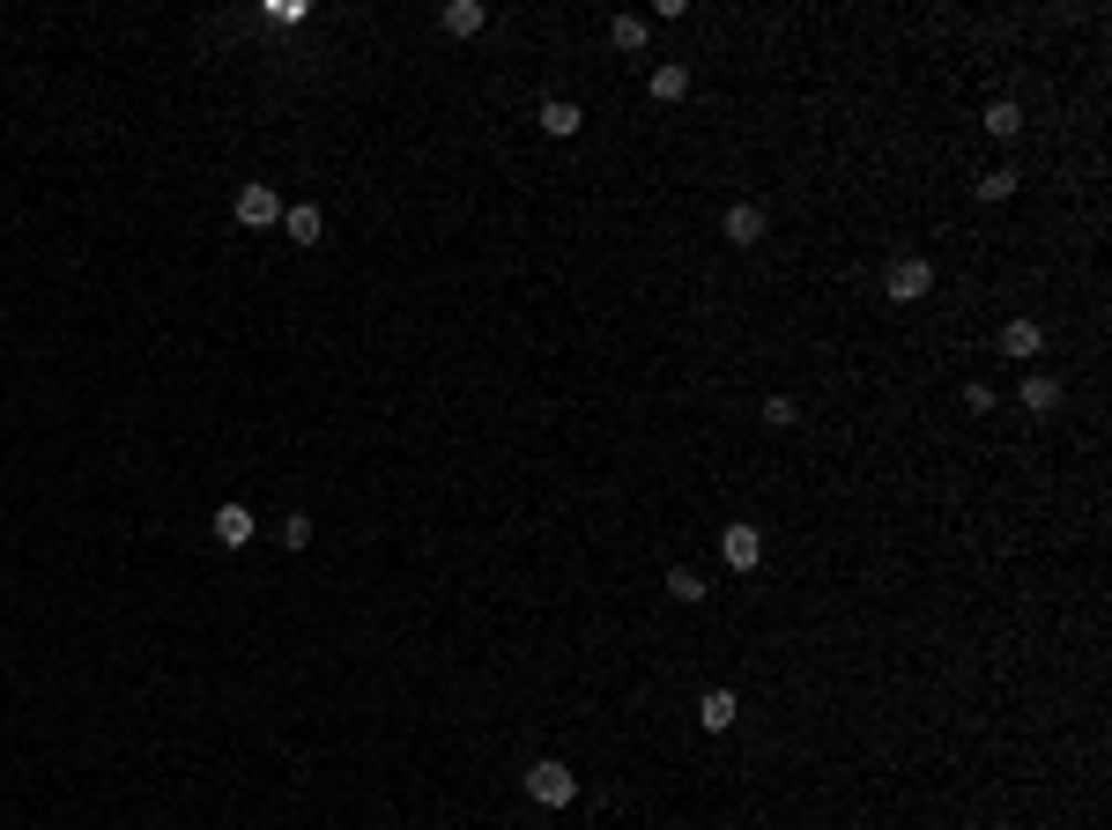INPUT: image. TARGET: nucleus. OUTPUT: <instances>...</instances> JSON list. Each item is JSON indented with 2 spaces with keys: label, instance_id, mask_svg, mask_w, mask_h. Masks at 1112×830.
Listing matches in <instances>:
<instances>
[{
  "label": "nucleus",
  "instance_id": "obj_1",
  "mask_svg": "<svg viewBox=\"0 0 1112 830\" xmlns=\"http://www.w3.org/2000/svg\"><path fill=\"white\" fill-rule=\"evenodd\" d=\"M527 801H542V808H571V801H579V779H571V764L542 757L534 771H527Z\"/></svg>",
  "mask_w": 1112,
  "mask_h": 830
},
{
  "label": "nucleus",
  "instance_id": "obj_2",
  "mask_svg": "<svg viewBox=\"0 0 1112 830\" xmlns=\"http://www.w3.org/2000/svg\"><path fill=\"white\" fill-rule=\"evenodd\" d=\"M927 290H935V268H927V260H890V268H883V297H890V304H919Z\"/></svg>",
  "mask_w": 1112,
  "mask_h": 830
},
{
  "label": "nucleus",
  "instance_id": "obj_3",
  "mask_svg": "<svg viewBox=\"0 0 1112 830\" xmlns=\"http://www.w3.org/2000/svg\"><path fill=\"white\" fill-rule=\"evenodd\" d=\"M765 230H771L765 200H735V208L719 216V238H727V245H741V252H749V245H765Z\"/></svg>",
  "mask_w": 1112,
  "mask_h": 830
},
{
  "label": "nucleus",
  "instance_id": "obj_4",
  "mask_svg": "<svg viewBox=\"0 0 1112 830\" xmlns=\"http://www.w3.org/2000/svg\"><path fill=\"white\" fill-rule=\"evenodd\" d=\"M719 557L735 563V571H757V563H765V535H757L749 519H735V527L719 535Z\"/></svg>",
  "mask_w": 1112,
  "mask_h": 830
},
{
  "label": "nucleus",
  "instance_id": "obj_5",
  "mask_svg": "<svg viewBox=\"0 0 1112 830\" xmlns=\"http://www.w3.org/2000/svg\"><path fill=\"white\" fill-rule=\"evenodd\" d=\"M238 222H246V230H268V222H282V194L252 178L246 194H238Z\"/></svg>",
  "mask_w": 1112,
  "mask_h": 830
},
{
  "label": "nucleus",
  "instance_id": "obj_6",
  "mask_svg": "<svg viewBox=\"0 0 1112 830\" xmlns=\"http://www.w3.org/2000/svg\"><path fill=\"white\" fill-rule=\"evenodd\" d=\"M208 527H216V541H222V549H246V541L260 535L246 505H216V519H208Z\"/></svg>",
  "mask_w": 1112,
  "mask_h": 830
},
{
  "label": "nucleus",
  "instance_id": "obj_7",
  "mask_svg": "<svg viewBox=\"0 0 1112 830\" xmlns=\"http://www.w3.org/2000/svg\"><path fill=\"white\" fill-rule=\"evenodd\" d=\"M534 120H542V134H549V142H571V134L586 126V112H579V104H571V97H549L542 112H534Z\"/></svg>",
  "mask_w": 1112,
  "mask_h": 830
},
{
  "label": "nucleus",
  "instance_id": "obj_8",
  "mask_svg": "<svg viewBox=\"0 0 1112 830\" xmlns=\"http://www.w3.org/2000/svg\"><path fill=\"white\" fill-rule=\"evenodd\" d=\"M1016 401H1023V415H1053V408H1061V378H1053V371H1031Z\"/></svg>",
  "mask_w": 1112,
  "mask_h": 830
},
{
  "label": "nucleus",
  "instance_id": "obj_9",
  "mask_svg": "<svg viewBox=\"0 0 1112 830\" xmlns=\"http://www.w3.org/2000/svg\"><path fill=\"white\" fill-rule=\"evenodd\" d=\"M735 689H705V705H697V727H705V734H727V727H735Z\"/></svg>",
  "mask_w": 1112,
  "mask_h": 830
},
{
  "label": "nucleus",
  "instance_id": "obj_10",
  "mask_svg": "<svg viewBox=\"0 0 1112 830\" xmlns=\"http://www.w3.org/2000/svg\"><path fill=\"white\" fill-rule=\"evenodd\" d=\"M282 230H290L297 245H320L326 238V216L312 208V200H297V208H282Z\"/></svg>",
  "mask_w": 1112,
  "mask_h": 830
},
{
  "label": "nucleus",
  "instance_id": "obj_11",
  "mask_svg": "<svg viewBox=\"0 0 1112 830\" xmlns=\"http://www.w3.org/2000/svg\"><path fill=\"white\" fill-rule=\"evenodd\" d=\"M1038 349H1046V326H1038V319H1009V326H1001V356H1038Z\"/></svg>",
  "mask_w": 1112,
  "mask_h": 830
},
{
  "label": "nucleus",
  "instance_id": "obj_12",
  "mask_svg": "<svg viewBox=\"0 0 1112 830\" xmlns=\"http://www.w3.org/2000/svg\"><path fill=\"white\" fill-rule=\"evenodd\" d=\"M482 23H490V8H482V0H445V30H453V38H475Z\"/></svg>",
  "mask_w": 1112,
  "mask_h": 830
},
{
  "label": "nucleus",
  "instance_id": "obj_13",
  "mask_svg": "<svg viewBox=\"0 0 1112 830\" xmlns=\"http://www.w3.org/2000/svg\"><path fill=\"white\" fill-rule=\"evenodd\" d=\"M653 97H661V104H683V97H690V68H675V60H667V68H653Z\"/></svg>",
  "mask_w": 1112,
  "mask_h": 830
},
{
  "label": "nucleus",
  "instance_id": "obj_14",
  "mask_svg": "<svg viewBox=\"0 0 1112 830\" xmlns=\"http://www.w3.org/2000/svg\"><path fill=\"white\" fill-rule=\"evenodd\" d=\"M667 601H683V609H697V601H705V579H697L690 563H675V571H667Z\"/></svg>",
  "mask_w": 1112,
  "mask_h": 830
},
{
  "label": "nucleus",
  "instance_id": "obj_15",
  "mask_svg": "<svg viewBox=\"0 0 1112 830\" xmlns=\"http://www.w3.org/2000/svg\"><path fill=\"white\" fill-rule=\"evenodd\" d=\"M987 134H994V142H1016V134H1023V112H1016L1009 97H1001V104H987Z\"/></svg>",
  "mask_w": 1112,
  "mask_h": 830
},
{
  "label": "nucleus",
  "instance_id": "obj_16",
  "mask_svg": "<svg viewBox=\"0 0 1112 830\" xmlns=\"http://www.w3.org/2000/svg\"><path fill=\"white\" fill-rule=\"evenodd\" d=\"M609 38H616L623 52H645V38H653V30H645V15H616V23H609Z\"/></svg>",
  "mask_w": 1112,
  "mask_h": 830
},
{
  "label": "nucleus",
  "instance_id": "obj_17",
  "mask_svg": "<svg viewBox=\"0 0 1112 830\" xmlns=\"http://www.w3.org/2000/svg\"><path fill=\"white\" fill-rule=\"evenodd\" d=\"M971 194H979V200H1009V194H1016V172H1009V164H1001V172H979V186H971Z\"/></svg>",
  "mask_w": 1112,
  "mask_h": 830
},
{
  "label": "nucleus",
  "instance_id": "obj_18",
  "mask_svg": "<svg viewBox=\"0 0 1112 830\" xmlns=\"http://www.w3.org/2000/svg\"><path fill=\"white\" fill-rule=\"evenodd\" d=\"M274 541H282V549H290V557H297V549L312 541V519H304V512H290V519H282V527H274Z\"/></svg>",
  "mask_w": 1112,
  "mask_h": 830
},
{
  "label": "nucleus",
  "instance_id": "obj_19",
  "mask_svg": "<svg viewBox=\"0 0 1112 830\" xmlns=\"http://www.w3.org/2000/svg\"><path fill=\"white\" fill-rule=\"evenodd\" d=\"M765 423H771V430H787V423H801V408H793L787 393H771V401H765Z\"/></svg>",
  "mask_w": 1112,
  "mask_h": 830
},
{
  "label": "nucleus",
  "instance_id": "obj_20",
  "mask_svg": "<svg viewBox=\"0 0 1112 830\" xmlns=\"http://www.w3.org/2000/svg\"><path fill=\"white\" fill-rule=\"evenodd\" d=\"M312 15V0H268V23H304Z\"/></svg>",
  "mask_w": 1112,
  "mask_h": 830
},
{
  "label": "nucleus",
  "instance_id": "obj_21",
  "mask_svg": "<svg viewBox=\"0 0 1112 830\" xmlns=\"http://www.w3.org/2000/svg\"><path fill=\"white\" fill-rule=\"evenodd\" d=\"M964 408H971V415H987V408H994V386H979V378H971V386H964Z\"/></svg>",
  "mask_w": 1112,
  "mask_h": 830
}]
</instances>
